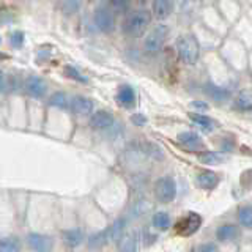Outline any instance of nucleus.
<instances>
[{"label":"nucleus","instance_id":"nucleus-1","mask_svg":"<svg viewBox=\"0 0 252 252\" xmlns=\"http://www.w3.org/2000/svg\"><path fill=\"white\" fill-rule=\"evenodd\" d=\"M90 126L93 131H96L101 136L107 139H118L122 136V125L114 115H110L106 110H98L90 118Z\"/></svg>","mask_w":252,"mask_h":252},{"label":"nucleus","instance_id":"nucleus-2","mask_svg":"<svg viewBox=\"0 0 252 252\" xmlns=\"http://www.w3.org/2000/svg\"><path fill=\"white\" fill-rule=\"evenodd\" d=\"M126 224H128V220L125 218H120L117 219L114 224H110L109 227H106L102 232H98L92 235L89 238V246L92 249H99V248H104L106 244L109 243H114L122 238L125 235V228H126Z\"/></svg>","mask_w":252,"mask_h":252},{"label":"nucleus","instance_id":"nucleus-3","mask_svg":"<svg viewBox=\"0 0 252 252\" xmlns=\"http://www.w3.org/2000/svg\"><path fill=\"white\" fill-rule=\"evenodd\" d=\"M177 54L186 65H195L200 57V46L192 33L181 35L177 41Z\"/></svg>","mask_w":252,"mask_h":252},{"label":"nucleus","instance_id":"nucleus-4","mask_svg":"<svg viewBox=\"0 0 252 252\" xmlns=\"http://www.w3.org/2000/svg\"><path fill=\"white\" fill-rule=\"evenodd\" d=\"M150 21H152V14L147 10H137L128 14L123 21V32L126 35L137 36L142 35L148 29Z\"/></svg>","mask_w":252,"mask_h":252},{"label":"nucleus","instance_id":"nucleus-5","mask_svg":"<svg viewBox=\"0 0 252 252\" xmlns=\"http://www.w3.org/2000/svg\"><path fill=\"white\" fill-rule=\"evenodd\" d=\"M155 195L161 203H170L177 195V183L172 177L165 175L156 180L155 183Z\"/></svg>","mask_w":252,"mask_h":252},{"label":"nucleus","instance_id":"nucleus-6","mask_svg":"<svg viewBox=\"0 0 252 252\" xmlns=\"http://www.w3.org/2000/svg\"><path fill=\"white\" fill-rule=\"evenodd\" d=\"M167 33H169V29L159 24V26H156L150 33L147 35L145 41H144V49L147 54L150 55H155L161 51V47L165 41V38H167Z\"/></svg>","mask_w":252,"mask_h":252},{"label":"nucleus","instance_id":"nucleus-7","mask_svg":"<svg viewBox=\"0 0 252 252\" xmlns=\"http://www.w3.org/2000/svg\"><path fill=\"white\" fill-rule=\"evenodd\" d=\"M93 26L102 33H110L115 29V14L109 6H98L93 11Z\"/></svg>","mask_w":252,"mask_h":252},{"label":"nucleus","instance_id":"nucleus-8","mask_svg":"<svg viewBox=\"0 0 252 252\" xmlns=\"http://www.w3.org/2000/svg\"><path fill=\"white\" fill-rule=\"evenodd\" d=\"M202 220L203 219H202V216L199 215V213L189 211V213H186V215L177 222L175 230L181 236H191V235H194L200 228Z\"/></svg>","mask_w":252,"mask_h":252},{"label":"nucleus","instance_id":"nucleus-9","mask_svg":"<svg viewBox=\"0 0 252 252\" xmlns=\"http://www.w3.org/2000/svg\"><path fill=\"white\" fill-rule=\"evenodd\" d=\"M27 243L30 249L35 252H49L54 246L52 238L44 233H30L27 236Z\"/></svg>","mask_w":252,"mask_h":252},{"label":"nucleus","instance_id":"nucleus-10","mask_svg":"<svg viewBox=\"0 0 252 252\" xmlns=\"http://www.w3.org/2000/svg\"><path fill=\"white\" fill-rule=\"evenodd\" d=\"M26 92L32 98H44V94L47 93V84L39 76H29L26 79Z\"/></svg>","mask_w":252,"mask_h":252},{"label":"nucleus","instance_id":"nucleus-11","mask_svg":"<svg viewBox=\"0 0 252 252\" xmlns=\"http://www.w3.org/2000/svg\"><path fill=\"white\" fill-rule=\"evenodd\" d=\"M93 101L82 94H77V96L71 98V112L79 115V117H87L93 112Z\"/></svg>","mask_w":252,"mask_h":252},{"label":"nucleus","instance_id":"nucleus-12","mask_svg":"<svg viewBox=\"0 0 252 252\" xmlns=\"http://www.w3.org/2000/svg\"><path fill=\"white\" fill-rule=\"evenodd\" d=\"M140 244V236L137 232H128L125 233L117 243L118 252H137Z\"/></svg>","mask_w":252,"mask_h":252},{"label":"nucleus","instance_id":"nucleus-13","mask_svg":"<svg viewBox=\"0 0 252 252\" xmlns=\"http://www.w3.org/2000/svg\"><path fill=\"white\" fill-rule=\"evenodd\" d=\"M219 175L213 170H200L197 173V185H199L205 191H213L219 185Z\"/></svg>","mask_w":252,"mask_h":252},{"label":"nucleus","instance_id":"nucleus-14","mask_svg":"<svg viewBox=\"0 0 252 252\" xmlns=\"http://www.w3.org/2000/svg\"><path fill=\"white\" fill-rule=\"evenodd\" d=\"M177 140H178L180 145H183L188 150H200L203 147V142H202L200 136L197 132H192V131L180 132L177 136Z\"/></svg>","mask_w":252,"mask_h":252},{"label":"nucleus","instance_id":"nucleus-15","mask_svg":"<svg viewBox=\"0 0 252 252\" xmlns=\"http://www.w3.org/2000/svg\"><path fill=\"white\" fill-rule=\"evenodd\" d=\"M117 101L122 107L131 109L136 106V92L131 85H122L117 92Z\"/></svg>","mask_w":252,"mask_h":252},{"label":"nucleus","instance_id":"nucleus-16","mask_svg":"<svg viewBox=\"0 0 252 252\" xmlns=\"http://www.w3.org/2000/svg\"><path fill=\"white\" fill-rule=\"evenodd\" d=\"M191 120L194 122L197 128L202 129L203 132H211L218 128V123L205 114H191Z\"/></svg>","mask_w":252,"mask_h":252},{"label":"nucleus","instance_id":"nucleus-17","mask_svg":"<svg viewBox=\"0 0 252 252\" xmlns=\"http://www.w3.org/2000/svg\"><path fill=\"white\" fill-rule=\"evenodd\" d=\"M238 235H240L238 227L233 225V224H222V225H219L218 230H216V238L222 243L233 241Z\"/></svg>","mask_w":252,"mask_h":252},{"label":"nucleus","instance_id":"nucleus-18","mask_svg":"<svg viewBox=\"0 0 252 252\" xmlns=\"http://www.w3.org/2000/svg\"><path fill=\"white\" fill-rule=\"evenodd\" d=\"M205 92H207V94L210 98H213L218 102L227 101L228 98H230V94H232L230 90L225 89V87H219V85H215V84H208L207 87H205Z\"/></svg>","mask_w":252,"mask_h":252},{"label":"nucleus","instance_id":"nucleus-19","mask_svg":"<svg viewBox=\"0 0 252 252\" xmlns=\"http://www.w3.org/2000/svg\"><path fill=\"white\" fill-rule=\"evenodd\" d=\"M152 8H153V14L158 19H165L170 16L173 10V3L169 2V0H156V2H153Z\"/></svg>","mask_w":252,"mask_h":252},{"label":"nucleus","instance_id":"nucleus-20","mask_svg":"<svg viewBox=\"0 0 252 252\" xmlns=\"http://www.w3.org/2000/svg\"><path fill=\"white\" fill-rule=\"evenodd\" d=\"M152 222H153V227L156 228V230L165 232V230H169V228H170L172 220H170L169 213H165V211H156L155 215H153V218H152Z\"/></svg>","mask_w":252,"mask_h":252},{"label":"nucleus","instance_id":"nucleus-21","mask_svg":"<svg viewBox=\"0 0 252 252\" xmlns=\"http://www.w3.org/2000/svg\"><path fill=\"white\" fill-rule=\"evenodd\" d=\"M63 240H65L66 246L69 248H77L79 244L84 241V233L81 228H71L63 233Z\"/></svg>","mask_w":252,"mask_h":252},{"label":"nucleus","instance_id":"nucleus-22","mask_svg":"<svg viewBox=\"0 0 252 252\" xmlns=\"http://www.w3.org/2000/svg\"><path fill=\"white\" fill-rule=\"evenodd\" d=\"M49 104L59 109H71V98L63 92H55L49 99Z\"/></svg>","mask_w":252,"mask_h":252},{"label":"nucleus","instance_id":"nucleus-23","mask_svg":"<svg viewBox=\"0 0 252 252\" xmlns=\"http://www.w3.org/2000/svg\"><path fill=\"white\" fill-rule=\"evenodd\" d=\"M238 220L243 227L252 228V207L251 205H244V207L238 208Z\"/></svg>","mask_w":252,"mask_h":252},{"label":"nucleus","instance_id":"nucleus-24","mask_svg":"<svg viewBox=\"0 0 252 252\" xmlns=\"http://www.w3.org/2000/svg\"><path fill=\"white\" fill-rule=\"evenodd\" d=\"M21 241L16 236H5L0 244V252H19Z\"/></svg>","mask_w":252,"mask_h":252},{"label":"nucleus","instance_id":"nucleus-25","mask_svg":"<svg viewBox=\"0 0 252 252\" xmlns=\"http://www.w3.org/2000/svg\"><path fill=\"white\" fill-rule=\"evenodd\" d=\"M235 106L240 110H252V96L251 94H240L235 101Z\"/></svg>","mask_w":252,"mask_h":252},{"label":"nucleus","instance_id":"nucleus-26","mask_svg":"<svg viewBox=\"0 0 252 252\" xmlns=\"http://www.w3.org/2000/svg\"><path fill=\"white\" fill-rule=\"evenodd\" d=\"M200 161L205 164H216L222 161V156H220L218 152H205L200 155Z\"/></svg>","mask_w":252,"mask_h":252},{"label":"nucleus","instance_id":"nucleus-27","mask_svg":"<svg viewBox=\"0 0 252 252\" xmlns=\"http://www.w3.org/2000/svg\"><path fill=\"white\" fill-rule=\"evenodd\" d=\"M79 8H81V3L79 2H63L62 3V10L65 11L66 14H73L76 13Z\"/></svg>","mask_w":252,"mask_h":252},{"label":"nucleus","instance_id":"nucleus-28","mask_svg":"<svg viewBox=\"0 0 252 252\" xmlns=\"http://www.w3.org/2000/svg\"><path fill=\"white\" fill-rule=\"evenodd\" d=\"M66 74L71 77V79H77V81H81V82H85L87 79L81 74V71L76 69L74 66H66Z\"/></svg>","mask_w":252,"mask_h":252},{"label":"nucleus","instance_id":"nucleus-29","mask_svg":"<svg viewBox=\"0 0 252 252\" xmlns=\"http://www.w3.org/2000/svg\"><path fill=\"white\" fill-rule=\"evenodd\" d=\"M195 252H219V248L215 243H205V244H200Z\"/></svg>","mask_w":252,"mask_h":252},{"label":"nucleus","instance_id":"nucleus-30","mask_svg":"<svg viewBox=\"0 0 252 252\" xmlns=\"http://www.w3.org/2000/svg\"><path fill=\"white\" fill-rule=\"evenodd\" d=\"M10 43H11V46H14V47L22 46V43H24V35H22V32H14V33L11 35V38H10Z\"/></svg>","mask_w":252,"mask_h":252},{"label":"nucleus","instance_id":"nucleus-31","mask_svg":"<svg viewBox=\"0 0 252 252\" xmlns=\"http://www.w3.org/2000/svg\"><path fill=\"white\" fill-rule=\"evenodd\" d=\"M110 8L114 10V13L115 11H128V8H129V3L128 2H110V5H109Z\"/></svg>","mask_w":252,"mask_h":252},{"label":"nucleus","instance_id":"nucleus-32","mask_svg":"<svg viewBox=\"0 0 252 252\" xmlns=\"http://www.w3.org/2000/svg\"><path fill=\"white\" fill-rule=\"evenodd\" d=\"M132 122L136 123L137 126H144L147 123V118L142 115V114H134L132 115Z\"/></svg>","mask_w":252,"mask_h":252},{"label":"nucleus","instance_id":"nucleus-33","mask_svg":"<svg viewBox=\"0 0 252 252\" xmlns=\"http://www.w3.org/2000/svg\"><path fill=\"white\" fill-rule=\"evenodd\" d=\"M194 106H195V107H199V109H203V110H207V109H208V106L205 104V102H197V101H194Z\"/></svg>","mask_w":252,"mask_h":252}]
</instances>
